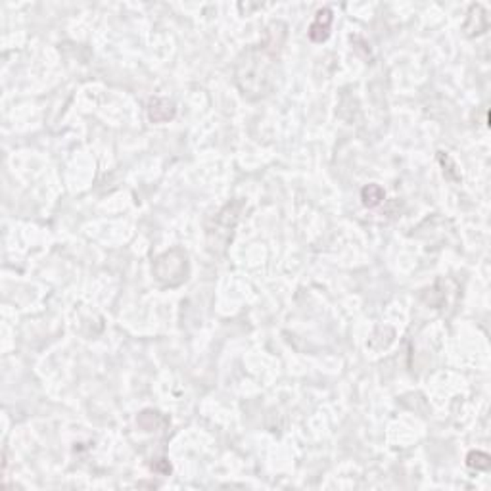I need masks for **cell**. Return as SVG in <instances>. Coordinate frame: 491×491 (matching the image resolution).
I'll list each match as a JSON object with an SVG mask.
<instances>
[{
    "label": "cell",
    "mask_w": 491,
    "mask_h": 491,
    "mask_svg": "<svg viewBox=\"0 0 491 491\" xmlns=\"http://www.w3.org/2000/svg\"><path fill=\"white\" fill-rule=\"evenodd\" d=\"M332 20H334V13H332V10L330 8H321V10H317V13H315V21L311 23V27H309V39L313 40V43H322V40H327L328 37H330V27H332Z\"/></svg>",
    "instance_id": "4"
},
{
    "label": "cell",
    "mask_w": 491,
    "mask_h": 491,
    "mask_svg": "<svg viewBox=\"0 0 491 491\" xmlns=\"http://www.w3.org/2000/svg\"><path fill=\"white\" fill-rule=\"evenodd\" d=\"M490 27V20H487V12L484 10L482 4H472L470 10H468V18H466L465 26V33L468 37H478V35L485 33Z\"/></svg>",
    "instance_id": "5"
},
{
    "label": "cell",
    "mask_w": 491,
    "mask_h": 491,
    "mask_svg": "<svg viewBox=\"0 0 491 491\" xmlns=\"http://www.w3.org/2000/svg\"><path fill=\"white\" fill-rule=\"evenodd\" d=\"M466 465L474 470H490L491 457L484 451H470L466 455Z\"/></svg>",
    "instance_id": "8"
},
{
    "label": "cell",
    "mask_w": 491,
    "mask_h": 491,
    "mask_svg": "<svg viewBox=\"0 0 491 491\" xmlns=\"http://www.w3.org/2000/svg\"><path fill=\"white\" fill-rule=\"evenodd\" d=\"M384 198H386V192L376 183L367 184V186H363V190H361V200H363L365 208H376V205L384 202Z\"/></svg>",
    "instance_id": "7"
},
{
    "label": "cell",
    "mask_w": 491,
    "mask_h": 491,
    "mask_svg": "<svg viewBox=\"0 0 491 491\" xmlns=\"http://www.w3.org/2000/svg\"><path fill=\"white\" fill-rule=\"evenodd\" d=\"M242 210V200H232L217 211L215 215L210 217V221L205 225V246L213 256H223L227 252L232 242V235H235Z\"/></svg>",
    "instance_id": "2"
},
{
    "label": "cell",
    "mask_w": 491,
    "mask_h": 491,
    "mask_svg": "<svg viewBox=\"0 0 491 491\" xmlns=\"http://www.w3.org/2000/svg\"><path fill=\"white\" fill-rule=\"evenodd\" d=\"M177 108L167 98H152L148 102V119L152 123H167L175 118Z\"/></svg>",
    "instance_id": "6"
},
{
    "label": "cell",
    "mask_w": 491,
    "mask_h": 491,
    "mask_svg": "<svg viewBox=\"0 0 491 491\" xmlns=\"http://www.w3.org/2000/svg\"><path fill=\"white\" fill-rule=\"evenodd\" d=\"M288 37L284 21H271L265 27L263 39L249 45L238 54L235 62V83L249 102L267 98L273 94L281 77V56Z\"/></svg>",
    "instance_id": "1"
},
{
    "label": "cell",
    "mask_w": 491,
    "mask_h": 491,
    "mask_svg": "<svg viewBox=\"0 0 491 491\" xmlns=\"http://www.w3.org/2000/svg\"><path fill=\"white\" fill-rule=\"evenodd\" d=\"M154 276L165 286H179L188 276V259L183 249H171L154 263Z\"/></svg>",
    "instance_id": "3"
}]
</instances>
